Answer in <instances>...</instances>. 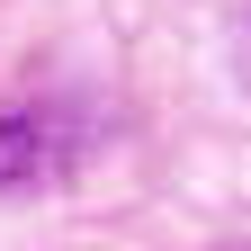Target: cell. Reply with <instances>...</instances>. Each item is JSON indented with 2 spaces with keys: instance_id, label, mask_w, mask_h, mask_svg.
Masks as SVG:
<instances>
[{
  "instance_id": "obj_1",
  "label": "cell",
  "mask_w": 251,
  "mask_h": 251,
  "mask_svg": "<svg viewBox=\"0 0 251 251\" xmlns=\"http://www.w3.org/2000/svg\"><path fill=\"white\" fill-rule=\"evenodd\" d=\"M72 135L45 117V108H9L0 117V188H36L45 171H63Z\"/></svg>"
},
{
  "instance_id": "obj_2",
  "label": "cell",
  "mask_w": 251,
  "mask_h": 251,
  "mask_svg": "<svg viewBox=\"0 0 251 251\" xmlns=\"http://www.w3.org/2000/svg\"><path fill=\"white\" fill-rule=\"evenodd\" d=\"M233 251H251V242H233Z\"/></svg>"
}]
</instances>
